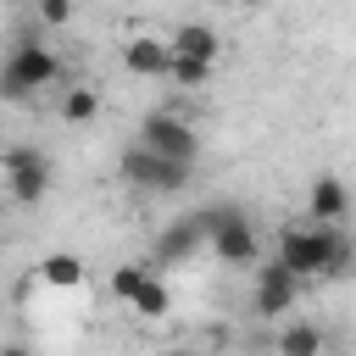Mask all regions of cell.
<instances>
[{"label": "cell", "instance_id": "1", "mask_svg": "<svg viewBox=\"0 0 356 356\" xmlns=\"http://www.w3.org/2000/svg\"><path fill=\"white\" fill-rule=\"evenodd\" d=\"M273 256L295 273V278H334V273H345V261H350V245H345V234L339 228H328V222H284L278 228V245H273Z\"/></svg>", "mask_w": 356, "mask_h": 356}, {"label": "cell", "instance_id": "2", "mask_svg": "<svg viewBox=\"0 0 356 356\" xmlns=\"http://www.w3.org/2000/svg\"><path fill=\"white\" fill-rule=\"evenodd\" d=\"M61 78V61H56V50L44 44V39H17L11 44V56L0 61V100H33L39 89H50Z\"/></svg>", "mask_w": 356, "mask_h": 356}, {"label": "cell", "instance_id": "3", "mask_svg": "<svg viewBox=\"0 0 356 356\" xmlns=\"http://www.w3.org/2000/svg\"><path fill=\"white\" fill-rule=\"evenodd\" d=\"M200 222H206V245L222 267H256L261 261V239L239 206H211V211H200Z\"/></svg>", "mask_w": 356, "mask_h": 356}, {"label": "cell", "instance_id": "4", "mask_svg": "<svg viewBox=\"0 0 356 356\" xmlns=\"http://www.w3.org/2000/svg\"><path fill=\"white\" fill-rule=\"evenodd\" d=\"M0 189L17 200V206H39L50 195V161L44 150L33 145H6L0 150Z\"/></svg>", "mask_w": 356, "mask_h": 356}, {"label": "cell", "instance_id": "5", "mask_svg": "<svg viewBox=\"0 0 356 356\" xmlns=\"http://www.w3.org/2000/svg\"><path fill=\"white\" fill-rule=\"evenodd\" d=\"M189 167H195V161L156 156V150H145L139 139L122 150V178H128L134 189H150V195H178V189L189 184Z\"/></svg>", "mask_w": 356, "mask_h": 356}, {"label": "cell", "instance_id": "6", "mask_svg": "<svg viewBox=\"0 0 356 356\" xmlns=\"http://www.w3.org/2000/svg\"><path fill=\"white\" fill-rule=\"evenodd\" d=\"M139 145L156 150V156H178V161H195V156H200V134H195V122L178 117V111H150V117L139 122Z\"/></svg>", "mask_w": 356, "mask_h": 356}, {"label": "cell", "instance_id": "7", "mask_svg": "<svg viewBox=\"0 0 356 356\" xmlns=\"http://www.w3.org/2000/svg\"><path fill=\"white\" fill-rule=\"evenodd\" d=\"M300 284L306 278H295L278 256L267 261V267H256V284H250V306L261 312V317H278V312H289L295 300H300Z\"/></svg>", "mask_w": 356, "mask_h": 356}, {"label": "cell", "instance_id": "8", "mask_svg": "<svg viewBox=\"0 0 356 356\" xmlns=\"http://www.w3.org/2000/svg\"><path fill=\"white\" fill-rule=\"evenodd\" d=\"M200 245H206V222H200V211H195V217H178V222H167L161 239H156V267H184Z\"/></svg>", "mask_w": 356, "mask_h": 356}, {"label": "cell", "instance_id": "9", "mask_svg": "<svg viewBox=\"0 0 356 356\" xmlns=\"http://www.w3.org/2000/svg\"><path fill=\"white\" fill-rule=\"evenodd\" d=\"M167 61H172V44L161 33H128L122 39V67L134 78H167Z\"/></svg>", "mask_w": 356, "mask_h": 356}, {"label": "cell", "instance_id": "10", "mask_svg": "<svg viewBox=\"0 0 356 356\" xmlns=\"http://www.w3.org/2000/svg\"><path fill=\"white\" fill-rule=\"evenodd\" d=\"M167 44L178 50V56H195V61H222V33L211 28V22H178L172 33H167Z\"/></svg>", "mask_w": 356, "mask_h": 356}, {"label": "cell", "instance_id": "11", "mask_svg": "<svg viewBox=\"0 0 356 356\" xmlns=\"http://www.w3.org/2000/svg\"><path fill=\"white\" fill-rule=\"evenodd\" d=\"M345 211H350V195H345V184H339L334 172L312 178V195H306V217H312V222H328V228H334V222H339Z\"/></svg>", "mask_w": 356, "mask_h": 356}, {"label": "cell", "instance_id": "12", "mask_svg": "<svg viewBox=\"0 0 356 356\" xmlns=\"http://www.w3.org/2000/svg\"><path fill=\"white\" fill-rule=\"evenodd\" d=\"M323 345H328V339H323V328H317V323H306V317H300V323H284V328H278V339H273V350H278V356H323Z\"/></svg>", "mask_w": 356, "mask_h": 356}, {"label": "cell", "instance_id": "13", "mask_svg": "<svg viewBox=\"0 0 356 356\" xmlns=\"http://www.w3.org/2000/svg\"><path fill=\"white\" fill-rule=\"evenodd\" d=\"M39 284H44V289H78V284H83V256L50 250V256L39 261Z\"/></svg>", "mask_w": 356, "mask_h": 356}, {"label": "cell", "instance_id": "14", "mask_svg": "<svg viewBox=\"0 0 356 356\" xmlns=\"http://www.w3.org/2000/svg\"><path fill=\"white\" fill-rule=\"evenodd\" d=\"M128 306H134V312H139L145 323H161V317L172 312V289H167V284H161V278L150 273V278H145V284L134 289V300H128Z\"/></svg>", "mask_w": 356, "mask_h": 356}, {"label": "cell", "instance_id": "15", "mask_svg": "<svg viewBox=\"0 0 356 356\" xmlns=\"http://www.w3.org/2000/svg\"><path fill=\"white\" fill-rule=\"evenodd\" d=\"M211 72H217L211 61H195V56H178V50H172V61H167V78H172L178 89H206Z\"/></svg>", "mask_w": 356, "mask_h": 356}, {"label": "cell", "instance_id": "16", "mask_svg": "<svg viewBox=\"0 0 356 356\" xmlns=\"http://www.w3.org/2000/svg\"><path fill=\"white\" fill-rule=\"evenodd\" d=\"M150 273H156V261H122V267L111 273V295H117V300L128 306V300H134V289H139V284H145Z\"/></svg>", "mask_w": 356, "mask_h": 356}, {"label": "cell", "instance_id": "17", "mask_svg": "<svg viewBox=\"0 0 356 356\" xmlns=\"http://www.w3.org/2000/svg\"><path fill=\"white\" fill-rule=\"evenodd\" d=\"M61 117L67 122H95L100 117V95L95 89H67L61 95Z\"/></svg>", "mask_w": 356, "mask_h": 356}, {"label": "cell", "instance_id": "18", "mask_svg": "<svg viewBox=\"0 0 356 356\" xmlns=\"http://www.w3.org/2000/svg\"><path fill=\"white\" fill-rule=\"evenodd\" d=\"M33 17L44 28H67L72 22V0H33Z\"/></svg>", "mask_w": 356, "mask_h": 356}, {"label": "cell", "instance_id": "19", "mask_svg": "<svg viewBox=\"0 0 356 356\" xmlns=\"http://www.w3.org/2000/svg\"><path fill=\"white\" fill-rule=\"evenodd\" d=\"M0 356H33L28 345H0Z\"/></svg>", "mask_w": 356, "mask_h": 356}, {"label": "cell", "instance_id": "20", "mask_svg": "<svg viewBox=\"0 0 356 356\" xmlns=\"http://www.w3.org/2000/svg\"><path fill=\"white\" fill-rule=\"evenodd\" d=\"M6 200H11V195H0V217H6Z\"/></svg>", "mask_w": 356, "mask_h": 356}, {"label": "cell", "instance_id": "21", "mask_svg": "<svg viewBox=\"0 0 356 356\" xmlns=\"http://www.w3.org/2000/svg\"><path fill=\"white\" fill-rule=\"evenodd\" d=\"M167 356H195V350H167Z\"/></svg>", "mask_w": 356, "mask_h": 356}]
</instances>
